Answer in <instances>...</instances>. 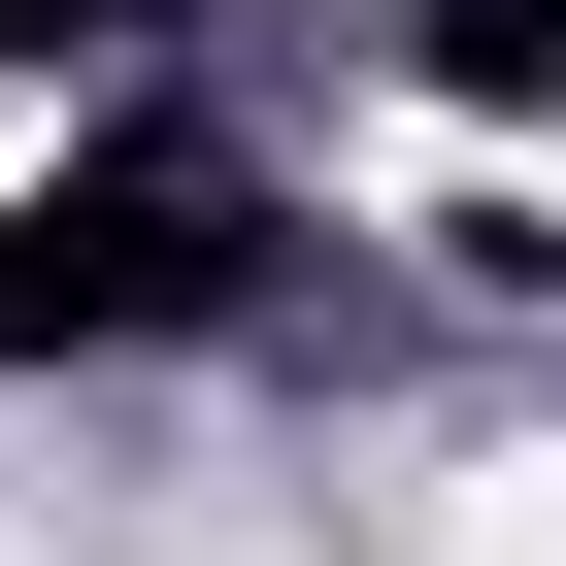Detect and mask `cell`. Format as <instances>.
<instances>
[{"mask_svg": "<svg viewBox=\"0 0 566 566\" xmlns=\"http://www.w3.org/2000/svg\"><path fill=\"white\" fill-rule=\"evenodd\" d=\"M433 566H566V433H533V467H467V500H433Z\"/></svg>", "mask_w": 566, "mask_h": 566, "instance_id": "obj_1", "label": "cell"}]
</instances>
